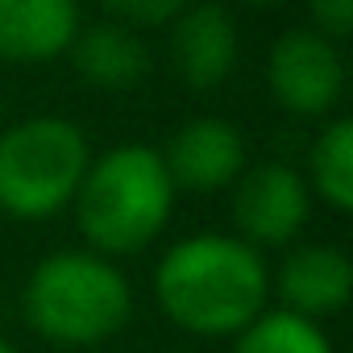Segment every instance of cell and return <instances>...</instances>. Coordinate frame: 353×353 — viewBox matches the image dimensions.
Listing matches in <instances>:
<instances>
[{"label": "cell", "mask_w": 353, "mask_h": 353, "mask_svg": "<svg viewBox=\"0 0 353 353\" xmlns=\"http://www.w3.org/2000/svg\"><path fill=\"white\" fill-rule=\"evenodd\" d=\"M154 303L188 336L233 341L270 307V262L237 233H188L154 262Z\"/></svg>", "instance_id": "obj_1"}, {"label": "cell", "mask_w": 353, "mask_h": 353, "mask_svg": "<svg viewBox=\"0 0 353 353\" xmlns=\"http://www.w3.org/2000/svg\"><path fill=\"white\" fill-rule=\"evenodd\" d=\"M174 192L166 162L150 141H117L92 154L83 183L71 200L75 229L88 250L125 262L145 254L174 216Z\"/></svg>", "instance_id": "obj_2"}, {"label": "cell", "mask_w": 353, "mask_h": 353, "mask_svg": "<svg viewBox=\"0 0 353 353\" xmlns=\"http://www.w3.org/2000/svg\"><path fill=\"white\" fill-rule=\"evenodd\" d=\"M133 283L121 262L67 245L34 262L21 283L26 328L59 349H96L121 336L133 320Z\"/></svg>", "instance_id": "obj_3"}, {"label": "cell", "mask_w": 353, "mask_h": 353, "mask_svg": "<svg viewBox=\"0 0 353 353\" xmlns=\"http://www.w3.org/2000/svg\"><path fill=\"white\" fill-rule=\"evenodd\" d=\"M92 141L71 117L34 112L0 129V212L21 225H46L71 212L92 162Z\"/></svg>", "instance_id": "obj_4"}, {"label": "cell", "mask_w": 353, "mask_h": 353, "mask_svg": "<svg viewBox=\"0 0 353 353\" xmlns=\"http://www.w3.org/2000/svg\"><path fill=\"white\" fill-rule=\"evenodd\" d=\"M349 88V67L341 42L299 26L287 30L270 42L266 50V92L279 112L295 121H316L324 125L328 117L341 112Z\"/></svg>", "instance_id": "obj_5"}, {"label": "cell", "mask_w": 353, "mask_h": 353, "mask_svg": "<svg viewBox=\"0 0 353 353\" xmlns=\"http://www.w3.org/2000/svg\"><path fill=\"white\" fill-rule=\"evenodd\" d=\"M233 196V233L254 250H287L303 237L312 221V192L303 183V170L291 162H254L241 170V179L229 188Z\"/></svg>", "instance_id": "obj_6"}, {"label": "cell", "mask_w": 353, "mask_h": 353, "mask_svg": "<svg viewBox=\"0 0 353 353\" xmlns=\"http://www.w3.org/2000/svg\"><path fill=\"white\" fill-rule=\"evenodd\" d=\"M170 71L192 92H216L241 63V26L221 0H196L166 26Z\"/></svg>", "instance_id": "obj_7"}, {"label": "cell", "mask_w": 353, "mask_h": 353, "mask_svg": "<svg viewBox=\"0 0 353 353\" xmlns=\"http://www.w3.org/2000/svg\"><path fill=\"white\" fill-rule=\"evenodd\" d=\"M174 192L221 196L250 166V141L229 117H192L158 150Z\"/></svg>", "instance_id": "obj_8"}, {"label": "cell", "mask_w": 353, "mask_h": 353, "mask_svg": "<svg viewBox=\"0 0 353 353\" xmlns=\"http://www.w3.org/2000/svg\"><path fill=\"white\" fill-rule=\"evenodd\" d=\"M353 299V258L336 241H295L283 250L279 266H270V303L303 316L332 320Z\"/></svg>", "instance_id": "obj_9"}, {"label": "cell", "mask_w": 353, "mask_h": 353, "mask_svg": "<svg viewBox=\"0 0 353 353\" xmlns=\"http://www.w3.org/2000/svg\"><path fill=\"white\" fill-rule=\"evenodd\" d=\"M83 30L79 0H0V63L46 67L67 59Z\"/></svg>", "instance_id": "obj_10"}, {"label": "cell", "mask_w": 353, "mask_h": 353, "mask_svg": "<svg viewBox=\"0 0 353 353\" xmlns=\"http://www.w3.org/2000/svg\"><path fill=\"white\" fill-rule=\"evenodd\" d=\"M71 71L104 96H129L150 79V46L137 30L121 26V21H83V30L75 34L71 50H67Z\"/></svg>", "instance_id": "obj_11"}, {"label": "cell", "mask_w": 353, "mask_h": 353, "mask_svg": "<svg viewBox=\"0 0 353 353\" xmlns=\"http://www.w3.org/2000/svg\"><path fill=\"white\" fill-rule=\"evenodd\" d=\"M303 183L316 204H324L336 216L353 212V121L345 112L328 117L320 133L312 137Z\"/></svg>", "instance_id": "obj_12"}, {"label": "cell", "mask_w": 353, "mask_h": 353, "mask_svg": "<svg viewBox=\"0 0 353 353\" xmlns=\"http://www.w3.org/2000/svg\"><path fill=\"white\" fill-rule=\"evenodd\" d=\"M229 353H336V345L324 332V324L270 303L254 324H245L229 341Z\"/></svg>", "instance_id": "obj_13"}, {"label": "cell", "mask_w": 353, "mask_h": 353, "mask_svg": "<svg viewBox=\"0 0 353 353\" xmlns=\"http://www.w3.org/2000/svg\"><path fill=\"white\" fill-rule=\"evenodd\" d=\"M96 5L108 13V21H121L141 34V30H166L196 0H96Z\"/></svg>", "instance_id": "obj_14"}, {"label": "cell", "mask_w": 353, "mask_h": 353, "mask_svg": "<svg viewBox=\"0 0 353 353\" xmlns=\"http://www.w3.org/2000/svg\"><path fill=\"white\" fill-rule=\"evenodd\" d=\"M307 9V30L345 42L353 34V0H303Z\"/></svg>", "instance_id": "obj_15"}, {"label": "cell", "mask_w": 353, "mask_h": 353, "mask_svg": "<svg viewBox=\"0 0 353 353\" xmlns=\"http://www.w3.org/2000/svg\"><path fill=\"white\" fill-rule=\"evenodd\" d=\"M237 5H250V9H274V5H287V0H237Z\"/></svg>", "instance_id": "obj_16"}, {"label": "cell", "mask_w": 353, "mask_h": 353, "mask_svg": "<svg viewBox=\"0 0 353 353\" xmlns=\"http://www.w3.org/2000/svg\"><path fill=\"white\" fill-rule=\"evenodd\" d=\"M0 353H21V349H17V345H13L9 336H0Z\"/></svg>", "instance_id": "obj_17"}, {"label": "cell", "mask_w": 353, "mask_h": 353, "mask_svg": "<svg viewBox=\"0 0 353 353\" xmlns=\"http://www.w3.org/2000/svg\"><path fill=\"white\" fill-rule=\"evenodd\" d=\"M5 125H9V121H5V100H0V129H5Z\"/></svg>", "instance_id": "obj_18"}]
</instances>
